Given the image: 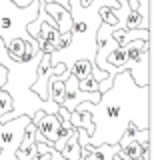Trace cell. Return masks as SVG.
Here are the masks:
<instances>
[{
  "label": "cell",
  "mask_w": 154,
  "mask_h": 160,
  "mask_svg": "<svg viewBox=\"0 0 154 160\" xmlns=\"http://www.w3.org/2000/svg\"><path fill=\"white\" fill-rule=\"evenodd\" d=\"M38 6L40 2L34 0L30 6L18 8L10 0H0V38L4 46L14 38L30 40L32 36L26 32V26L38 16Z\"/></svg>",
  "instance_id": "6da1fadb"
},
{
  "label": "cell",
  "mask_w": 154,
  "mask_h": 160,
  "mask_svg": "<svg viewBox=\"0 0 154 160\" xmlns=\"http://www.w3.org/2000/svg\"><path fill=\"white\" fill-rule=\"evenodd\" d=\"M126 48V70L136 86H150V40H132Z\"/></svg>",
  "instance_id": "7a4b0ae2"
},
{
  "label": "cell",
  "mask_w": 154,
  "mask_h": 160,
  "mask_svg": "<svg viewBox=\"0 0 154 160\" xmlns=\"http://www.w3.org/2000/svg\"><path fill=\"white\" fill-rule=\"evenodd\" d=\"M30 120V116H18L0 124V160H16L14 154H16L18 144L22 142L24 128Z\"/></svg>",
  "instance_id": "3957f363"
},
{
  "label": "cell",
  "mask_w": 154,
  "mask_h": 160,
  "mask_svg": "<svg viewBox=\"0 0 154 160\" xmlns=\"http://www.w3.org/2000/svg\"><path fill=\"white\" fill-rule=\"evenodd\" d=\"M32 124L36 126V132L44 138V142L54 146L60 136V120L56 114H46L44 110H38L32 116Z\"/></svg>",
  "instance_id": "277c9868"
},
{
  "label": "cell",
  "mask_w": 154,
  "mask_h": 160,
  "mask_svg": "<svg viewBox=\"0 0 154 160\" xmlns=\"http://www.w3.org/2000/svg\"><path fill=\"white\" fill-rule=\"evenodd\" d=\"M42 4H44V10L54 18L58 32H60V34L70 32V30H72V16H70V12H68V8H64V6H60V4H56V2H52V0H44Z\"/></svg>",
  "instance_id": "5b68a950"
},
{
  "label": "cell",
  "mask_w": 154,
  "mask_h": 160,
  "mask_svg": "<svg viewBox=\"0 0 154 160\" xmlns=\"http://www.w3.org/2000/svg\"><path fill=\"white\" fill-rule=\"evenodd\" d=\"M34 132H36V126L32 124V120L26 124V128H24V138L22 142L18 144L16 148V154H14V158L16 160H34L36 158V140H34Z\"/></svg>",
  "instance_id": "8992f818"
},
{
  "label": "cell",
  "mask_w": 154,
  "mask_h": 160,
  "mask_svg": "<svg viewBox=\"0 0 154 160\" xmlns=\"http://www.w3.org/2000/svg\"><path fill=\"white\" fill-rule=\"evenodd\" d=\"M70 124L74 128H84L88 132V136H92L94 134V122H92V114H90V110H88L86 106H84V102L82 104H78L76 110L74 112H70Z\"/></svg>",
  "instance_id": "52a82bcc"
},
{
  "label": "cell",
  "mask_w": 154,
  "mask_h": 160,
  "mask_svg": "<svg viewBox=\"0 0 154 160\" xmlns=\"http://www.w3.org/2000/svg\"><path fill=\"white\" fill-rule=\"evenodd\" d=\"M68 76H70V70H66L62 74H52L50 80H48V98L58 106H62L64 102V80Z\"/></svg>",
  "instance_id": "ba28073f"
},
{
  "label": "cell",
  "mask_w": 154,
  "mask_h": 160,
  "mask_svg": "<svg viewBox=\"0 0 154 160\" xmlns=\"http://www.w3.org/2000/svg\"><path fill=\"white\" fill-rule=\"evenodd\" d=\"M112 38L116 40L120 46L132 42V40H150V30H144V28H136V30H124V28H118V30H112Z\"/></svg>",
  "instance_id": "9c48e42d"
},
{
  "label": "cell",
  "mask_w": 154,
  "mask_h": 160,
  "mask_svg": "<svg viewBox=\"0 0 154 160\" xmlns=\"http://www.w3.org/2000/svg\"><path fill=\"white\" fill-rule=\"evenodd\" d=\"M118 150H120L118 144H98V146H90L86 160H114Z\"/></svg>",
  "instance_id": "30bf717a"
},
{
  "label": "cell",
  "mask_w": 154,
  "mask_h": 160,
  "mask_svg": "<svg viewBox=\"0 0 154 160\" xmlns=\"http://www.w3.org/2000/svg\"><path fill=\"white\" fill-rule=\"evenodd\" d=\"M60 156H64L66 160H80V144H78V132L74 130V134L68 138V142L62 146Z\"/></svg>",
  "instance_id": "8fae6325"
},
{
  "label": "cell",
  "mask_w": 154,
  "mask_h": 160,
  "mask_svg": "<svg viewBox=\"0 0 154 160\" xmlns=\"http://www.w3.org/2000/svg\"><path fill=\"white\" fill-rule=\"evenodd\" d=\"M98 18H100L102 24H110V26H116L118 24L116 16H114V8H110V6H100L98 8Z\"/></svg>",
  "instance_id": "7c38bea8"
},
{
  "label": "cell",
  "mask_w": 154,
  "mask_h": 160,
  "mask_svg": "<svg viewBox=\"0 0 154 160\" xmlns=\"http://www.w3.org/2000/svg\"><path fill=\"white\" fill-rule=\"evenodd\" d=\"M14 108V102H12V96L6 92V90H0V116L6 112H12Z\"/></svg>",
  "instance_id": "4fadbf2b"
},
{
  "label": "cell",
  "mask_w": 154,
  "mask_h": 160,
  "mask_svg": "<svg viewBox=\"0 0 154 160\" xmlns=\"http://www.w3.org/2000/svg\"><path fill=\"white\" fill-rule=\"evenodd\" d=\"M78 90H82V92H98V82L92 76H88V78H84V80L78 82Z\"/></svg>",
  "instance_id": "5bb4252c"
},
{
  "label": "cell",
  "mask_w": 154,
  "mask_h": 160,
  "mask_svg": "<svg viewBox=\"0 0 154 160\" xmlns=\"http://www.w3.org/2000/svg\"><path fill=\"white\" fill-rule=\"evenodd\" d=\"M10 2L14 4V6H18V8H26V6H30L34 0H10Z\"/></svg>",
  "instance_id": "9a60e30c"
},
{
  "label": "cell",
  "mask_w": 154,
  "mask_h": 160,
  "mask_svg": "<svg viewBox=\"0 0 154 160\" xmlns=\"http://www.w3.org/2000/svg\"><path fill=\"white\" fill-rule=\"evenodd\" d=\"M6 78H8V70L4 68V66H0V90H2L4 82H6Z\"/></svg>",
  "instance_id": "2e32d148"
},
{
  "label": "cell",
  "mask_w": 154,
  "mask_h": 160,
  "mask_svg": "<svg viewBox=\"0 0 154 160\" xmlns=\"http://www.w3.org/2000/svg\"><path fill=\"white\" fill-rule=\"evenodd\" d=\"M78 4H80V8H90L94 4V0H78Z\"/></svg>",
  "instance_id": "e0dca14e"
},
{
  "label": "cell",
  "mask_w": 154,
  "mask_h": 160,
  "mask_svg": "<svg viewBox=\"0 0 154 160\" xmlns=\"http://www.w3.org/2000/svg\"><path fill=\"white\" fill-rule=\"evenodd\" d=\"M50 154H52V160H66L64 156H60V152H58V150H54V148H50Z\"/></svg>",
  "instance_id": "ac0fdd59"
},
{
  "label": "cell",
  "mask_w": 154,
  "mask_h": 160,
  "mask_svg": "<svg viewBox=\"0 0 154 160\" xmlns=\"http://www.w3.org/2000/svg\"><path fill=\"white\" fill-rule=\"evenodd\" d=\"M34 160H52V154H36Z\"/></svg>",
  "instance_id": "d6986e66"
},
{
  "label": "cell",
  "mask_w": 154,
  "mask_h": 160,
  "mask_svg": "<svg viewBox=\"0 0 154 160\" xmlns=\"http://www.w3.org/2000/svg\"><path fill=\"white\" fill-rule=\"evenodd\" d=\"M52 2L60 4V6H64V8H68V2H70V0H52Z\"/></svg>",
  "instance_id": "ffe728a7"
},
{
  "label": "cell",
  "mask_w": 154,
  "mask_h": 160,
  "mask_svg": "<svg viewBox=\"0 0 154 160\" xmlns=\"http://www.w3.org/2000/svg\"><path fill=\"white\" fill-rule=\"evenodd\" d=\"M126 2H128V6H130V10H136V8H138L136 0H126Z\"/></svg>",
  "instance_id": "44dd1931"
},
{
  "label": "cell",
  "mask_w": 154,
  "mask_h": 160,
  "mask_svg": "<svg viewBox=\"0 0 154 160\" xmlns=\"http://www.w3.org/2000/svg\"><path fill=\"white\" fill-rule=\"evenodd\" d=\"M114 160H122V158H118V156H114Z\"/></svg>",
  "instance_id": "7402d4cb"
},
{
  "label": "cell",
  "mask_w": 154,
  "mask_h": 160,
  "mask_svg": "<svg viewBox=\"0 0 154 160\" xmlns=\"http://www.w3.org/2000/svg\"><path fill=\"white\" fill-rule=\"evenodd\" d=\"M38 2H44V0H38Z\"/></svg>",
  "instance_id": "603a6c76"
}]
</instances>
